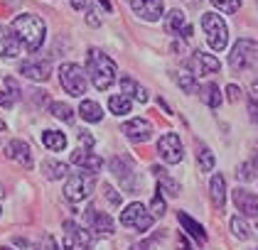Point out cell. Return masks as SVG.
<instances>
[{"label": "cell", "mask_w": 258, "mask_h": 250, "mask_svg": "<svg viewBox=\"0 0 258 250\" xmlns=\"http://www.w3.org/2000/svg\"><path fill=\"white\" fill-rule=\"evenodd\" d=\"M86 74L91 76L94 86L99 91H106L116 81V64L101 49H89V54H86Z\"/></svg>", "instance_id": "cell-2"}, {"label": "cell", "mask_w": 258, "mask_h": 250, "mask_svg": "<svg viewBox=\"0 0 258 250\" xmlns=\"http://www.w3.org/2000/svg\"><path fill=\"white\" fill-rule=\"evenodd\" d=\"M214 5H217L221 13H226V15H234L238 8H241V0H212Z\"/></svg>", "instance_id": "cell-34"}, {"label": "cell", "mask_w": 258, "mask_h": 250, "mask_svg": "<svg viewBox=\"0 0 258 250\" xmlns=\"http://www.w3.org/2000/svg\"><path fill=\"white\" fill-rule=\"evenodd\" d=\"M15 101H20V86L13 76H5V89L0 91V106L3 108H13Z\"/></svg>", "instance_id": "cell-22"}, {"label": "cell", "mask_w": 258, "mask_h": 250, "mask_svg": "<svg viewBox=\"0 0 258 250\" xmlns=\"http://www.w3.org/2000/svg\"><path fill=\"white\" fill-rule=\"evenodd\" d=\"M256 150H258V147H256ZM251 164H253V167H258V152H256V159H253Z\"/></svg>", "instance_id": "cell-47"}, {"label": "cell", "mask_w": 258, "mask_h": 250, "mask_svg": "<svg viewBox=\"0 0 258 250\" xmlns=\"http://www.w3.org/2000/svg\"><path fill=\"white\" fill-rule=\"evenodd\" d=\"M79 142H81V145H86V150H89V147L94 145V137L84 130V133H79Z\"/></svg>", "instance_id": "cell-40"}, {"label": "cell", "mask_w": 258, "mask_h": 250, "mask_svg": "<svg viewBox=\"0 0 258 250\" xmlns=\"http://www.w3.org/2000/svg\"><path fill=\"white\" fill-rule=\"evenodd\" d=\"M177 84L182 86V91H187V94H197V81H195L192 74H182V76L177 78Z\"/></svg>", "instance_id": "cell-35"}, {"label": "cell", "mask_w": 258, "mask_h": 250, "mask_svg": "<svg viewBox=\"0 0 258 250\" xmlns=\"http://www.w3.org/2000/svg\"><path fill=\"white\" fill-rule=\"evenodd\" d=\"M59 81L69 96H84L86 94V74L79 64H61Z\"/></svg>", "instance_id": "cell-5"}, {"label": "cell", "mask_w": 258, "mask_h": 250, "mask_svg": "<svg viewBox=\"0 0 258 250\" xmlns=\"http://www.w3.org/2000/svg\"><path fill=\"white\" fill-rule=\"evenodd\" d=\"M153 248V240H143V243H136L131 250H150Z\"/></svg>", "instance_id": "cell-41"}, {"label": "cell", "mask_w": 258, "mask_h": 250, "mask_svg": "<svg viewBox=\"0 0 258 250\" xmlns=\"http://www.w3.org/2000/svg\"><path fill=\"white\" fill-rule=\"evenodd\" d=\"M197 162H199V167H202V172H212L214 170V154L209 152V147H202L199 145Z\"/></svg>", "instance_id": "cell-32"}, {"label": "cell", "mask_w": 258, "mask_h": 250, "mask_svg": "<svg viewBox=\"0 0 258 250\" xmlns=\"http://www.w3.org/2000/svg\"><path fill=\"white\" fill-rule=\"evenodd\" d=\"M42 172H44L47 179H61V177H67V172H69V164L54 162V159H44L42 162Z\"/></svg>", "instance_id": "cell-27"}, {"label": "cell", "mask_w": 258, "mask_h": 250, "mask_svg": "<svg viewBox=\"0 0 258 250\" xmlns=\"http://www.w3.org/2000/svg\"><path fill=\"white\" fill-rule=\"evenodd\" d=\"M202 27H204L209 47L214 52H224L226 44H229V27L224 25V20L219 18L217 13H204L202 15Z\"/></svg>", "instance_id": "cell-3"}, {"label": "cell", "mask_w": 258, "mask_h": 250, "mask_svg": "<svg viewBox=\"0 0 258 250\" xmlns=\"http://www.w3.org/2000/svg\"><path fill=\"white\" fill-rule=\"evenodd\" d=\"M44 32H47V27H44L42 18H37V15L25 13V15H18V18L13 20V35H15L18 42H22L30 52H37L42 47Z\"/></svg>", "instance_id": "cell-1"}, {"label": "cell", "mask_w": 258, "mask_h": 250, "mask_svg": "<svg viewBox=\"0 0 258 250\" xmlns=\"http://www.w3.org/2000/svg\"><path fill=\"white\" fill-rule=\"evenodd\" d=\"M72 5H74L77 10H84V8H86V0H72Z\"/></svg>", "instance_id": "cell-44"}, {"label": "cell", "mask_w": 258, "mask_h": 250, "mask_svg": "<svg viewBox=\"0 0 258 250\" xmlns=\"http://www.w3.org/2000/svg\"><path fill=\"white\" fill-rule=\"evenodd\" d=\"M101 5H103V8H106V10H111V3H108V0H99Z\"/></svg>", "instance_id": "cell-45"}, {"label": "cell", "mask_w": 258, "mask_h": 250, "mask_svg": "<svg viewBox=\"0 0 258 250\" xmlns=\"http://www.w3.org/2000/svg\"><path fill=\"white\" fill-rule=\"evenodd\" d=\"M177 250H192V248H189V243H187V238H184V235H179V240H177Z\"/></svg>", "instance_id": "cell-43"}, {"label": "cell", "mask_w": 258, "mask_h": 250, "mask_svg": "<svg viewBox=\"0 0 258 250\" xmlns=\"http://www.w3.org/2000/svg\"><path fill=\"white\" fill-rule=\"evenodd\" d=\"M253 91H256V94H258V76L253 78Z\"/></svg>", "instance_id": "cell-46"}, {"label": "cell", "mask_w": 258, "mask_h": 250, "mask_svg": "<svg viewBox=\"0 0 258 250\" xmlns=\"http://www.w3.org/2000/svg\"><path fill=\"white\" fill-rule=\"evenodd\" d=\"M229 226H231V233H234L236 238H241V240H246V238L251 235V233H248V226H246V221H243L241 216H234Z\"/></svg>", "instance_id": "cell-33"}, {"label": "cell", "mask_w": 258, "mask_h": 250, "mask_svg": "<svg viewBox=\"0 0 258 250\" xmlns=\"http://www.w3.org/2000/svg\"><path fill=\"white\" fill-rule=\"evenodd\" d=\"M72 162L79 164V167L91 170V172H99L101 167H103V159H101L99 154H94L91 150H77V152H72Z\"/></svg>", "instance_id": "cell-19"}, {"label": "cell", "mask_w": 258, "mask_h": 250, "mask_svg": "<svg viewBox=\"0 0 258 250\" xmlns=\"http://www.w3.org/2000/svg\"><path fill=\"white\" fill-rule=\"evenodd\" d=\"M153 213H148V209L143 204H131L125 206L120 213V223L128 226V228H136V231H148L153 226Z\"/></svg>", "instance_id": "cell-7"}, {"label": "cell", "mask_w": 258, "mask_h": 250, "mask_svg": "<svg viewBox=\"0 0 258 250\" xmlns=\"http://www.w3.org/2000/svg\"><path fill=\"white\" fill-rule=\"evenodd\" d=\"M229 64L234 71H246L258 64V42L253 39H238L229 54Z\"/></svg>", "instance_id": "cell-4"}, {"label": "cell", "mask_w": 258, "mask_h": 250, "mask_svg": "<svg viewBox=\"0 0 258 250\" xmlns=\"http://www.w3.org/2000/svg\"><path fill=\"white\" fill-rule=\"evenodd\" d=\"M20 74L32 81H47L49 78V64L47 61H25L20 66Z\"/></svg>", "instance_id": "cell-18"}, {"label": "cell", "mask_w": 258, "mask_h": 250, "mask_svg": "<svg viewBox=\"0 0 258 250\" xmlns=\"http://www.w3.org/2000/svg\"><path fill=\"white\" fill-rule=\"evenodd\" d=\"M0 130H5V123H3V120H0Z\"/></svg>", "instance_id": "cell-48"}, {"label": "cell", "mask_w": 258, "mask_h": 250, "mask_svg": "<svg viewBox=\"0 0 258 250\" xmlns=\"http://www.w3.org/2000/svg\"><path fill=\"white\" fill-rule=\"evenodd\" d=\"M111 170H113V174L123 182V189H125V192L136 194V189H138V179H136L133 162H131L128 157H116V159H111Z\"/></svg>", "instance_id": "cell-10"}, {"label": "cell", "mask_w": 258, "mask_h": 250, "mask_svg": "<svg viewBox=\"0 0 258 250\" xmlns=\"http://www.w3.org/2000/svg\"><path fill=\"white\" fill-rule=\"evenodd\" d=\"M209 196H212V206L221 211V209H224V204H226V182H224V177H221V174H214V177H212Z\"/></svg>", "instance_id": "cell-20"}, {"label": "cell", "mask_w": 258, "mask_h": 250, "mask_svg": "<svg viewBox=\"0 0 258 250\" xmlns=\"http://www.w3.org/2000/svg\"><path fill=\"white\" fill-rule=\"evenodd\" d=\"M108 111H111L113 116H125V113H131V98L111 96L108 98Z\"/></svg>", "instance_id": "cell-28"}, {"label": "cell", "mask_w": 258, "mask_h": 250, "mask_svg": "<svg viewBox=\"0 0 258 250\" xmlns=\"http://www.w3.org/2000/svg\"><path fill=\"white\" fill-rule=\"evenodd\" d=\"M177 221L184 226V228H187V231H189V235H195V238H197L199 243H207V231H204V226H202V223H197L192 216H187V213L179 211L177 213Z\"/></svg>", "instance_id": "cell-23"}, {"label": "cell", "mask_w": 258, "mask_h": 250, "mask_svg": "<svg viewBox=\"0 0 258 250\" xmlns=\"http://www.w3.org/2000/svg\"><path fill=\"white\" fill-rule=\"evenodd\" d=\"M253 170H256V167H253V164H251V162H246V164H241V167H238V179H241V182H248V179H253Z\"/></svg>", "instance_id": "cell-36"}, {"label": "cell", "mask_w": 258, "mask_h": 250, "mask_svg": "<svg viewBox=\"0 0 258 250\" xmlns=\"http://www.w3.org/2000/svg\"><path fill=\"white\" fill-rule=\"evenodd\" d=\"M49 113L54 118H59V120H64V123H72V120H74V111H72L67 103H59V101H54V103L49 106Z\"/></svg>", "instance_id": "cell-30"}, {"label": "cell", "mask_w": 258, "mask_h": 250, "mask_svg": "<svg viewBox=\"0 0 258 250\" xmlns=\"http://www.w3.org/2000/svg\"><path fill=\"white\" fill-rule=\"evenodd\" d=\"M79 116L84 118V120H89V123H99L101 118H103V111H101V106L96 101H81Z\"/></svg>", "instance_id": "cell-26"}, {"label": "cell", "mask_w": 258, "mask_h": 250, "mask_svg": "<svg viewBox=\"0 0 258 250\" xmlns=\"http://www.w3.org/2000/svg\"><path fill=\"white\" fill-rule=\"evenodd\" d=\"M103 194H106V199H108L113 206H118V204H120V196L116 194V189H113L111 184H103Z\"/></svg>", "instance_id": "cell-37"}, {"label": "cell", "mask_w": 258, "mask_h": 250, "mask_svg": "<svg viewBox=\"0 0 258 250\" xmlns=\"http://www.w3.org/2000/svg\"><path fill=\"white\" fill-rule=\"evenodd\" d=\"M91 233L84 231L74 221H64V248L67 250H89Z\"/></svg>", "instance_id": "cell-9"}, {"label": "cell", "mask_w": 258, "mask_h": 250, "mask_svg": "<svg viewBox=\"0 0 258 250\" xmlns=\"http://www.w3.org/2000/svg\"><path fill=\"white\" fill-rule=\"evenodd\" d=\"M153 213H155V216H162V213H165V199H162V194H155V196H153Z\"/></svg>", "instance_id": "cell-38"}, {"label": "cell", "mask_w": 258, "mask_h": 250, "mask_svg": "<svg viewBox=\"0 0 258 250\" xmlns=\"http://www.w3.org/2000/svg\"><path fill=\"white\" fill-rule=\"evenodd\" d=\"M202 101H204L209 108H217L219 103H221V94H219L217 84H207V86L202 89Z\"/></svg>", "instance_id": "cell-29"}, {"label": "cell", "mask_w": 258, "mask_h": 250, "mask_svg": "<svg viewBox=\"0 0 258 250\" xmlns=\"http://www.w3.org/2000/svg\"><path fill=\"white\" fill-rule=\"evenodd\" d=\"M256 226H258V221H256Z\"/></svg>", "instance_id": "cell-49"}, {"label": "cell", "mask_w": 258, "mask_h": 250, "mask_svg": "<svg viewBox=\"0 0 258 250\" xmlns=\"http://www.w3.org/2000/svg\"><path fill=\"white\" fill-rule=\"evenodd\" d=\"M234 204H236V209L243 213V216H258L256 194H251V192H246V189L238 187L236 192H234Z\"/></svg>", "instance_id": "cell-15"}, {"label": "cell", "mask_w": 258, "mask_h": 250, "mask_svg": "<svg viewBox=\"0 0 258 250\" xmlns=\"http://www.w3.org/2000/svg\"><path fill=\"white\" fill-rule=\"evenodd\" d=\"M248 111H251V118L258 123V103L256 101H251V103H248Z\"/></svg>", "instance_id": "cell-42"}, {"label": "cell", "mask_w": 258, "mask_h": 250, "mask_svg": "<svg viewBox=\"0 0 258 250\" xmlns=\"http://www.w3.org/2000/svg\"><path fill=\"white\" fill-rule=\"evenodd\" d=\"M167 30H170L172 35H179V37H189V35H192V27L187 25L184 13H179V10H172V13L167 15Z\"/></svg>", "instance_id": "cell-21"}, {"label": "cell", "mask_w": 258, "mask_h": 250, "mask_svg": "<svg viewBox=\"0 0 258 250\" xmlns=\"http://www.w3.org/2000/svg\"><path fill=\"white\" fill-rule=\"evenodd\" d=\"M42 142H44V147L52 150V152H59V150L67 147L64 133H57V130H44V133H42Z\"/></svg>", "instance_id": "cell-25"}, {"label": "cell", "mask_w": 258, "mask_h": 250, "mask_svg": "<svg viewBox=\"0 0 258 250\" xmlns=\"http://www.w3.org/2000/svg\"><path fill=\"white\" fill-rule=\"evenodd\" d=\"M131 8L136 10V15H140L148 22H155L160 20L162 10H165V3L162 0H131Z\"/></svg>", "instance_id": "cell-13"}, {"label": "cell", "mask_w": 258, "mask_h": 250, "mask_svg": "<svg viewBox=\"0 0 258 250\" xmlns=\"http://www.w3.org/2000/svg\"><path fill=\"white\" fill-rule=\"evenodd\" d=\"M120 96H125V98H136V101H140V103H145L148 101V91L143 89V86H138L133 78H120Z\"/></svg>", "instance_id": "cell-24"}, {"label": "cell", "mask_w": 258, "mask_h": 250, "mask_svg": "<svg viewBox=\"0 0 258 250\" xmlns=\"http://www.w3.org/2000/svg\"><path fill=\"white\" fill-rule=\"evenodd\" d=\"M91 192H94V177H91V174H74V177H69L67 184H64V196H67L72 204L84 201Z\"/></svg>", "instance_id": "cell-6"}, {"label": "cell", "mask_w": 258, "mask_h": 250, "mask_svg": "<svg viewBox=\"0 0 258 250\" xmlns=\"http://www.w3.org/2000/svg\"><path fill=\"white\" fill-rule=\"evenodd\" d=\"M123 133H125L128 140H133V142H148L150 135H153V125H150V120L133 118V120H128V123L123 125Z\"/></svg>", "instance_id": "cell-12"}, {"label": "cell", "mask_w": 258, "mask_h": 250, "mask_svg": "<svg viewBox=\"0 0 258 250\" xmlns=\"http://www.w3.org/2000/svg\"><path fill=\"white\" fill-rule=\"evenodd\" d=\"M20 54V42L18 37L13 35V30L10 27H5V25H0V57H18Z\"/></svg>", "instance_id": "cell-16"}, {"label": "cell", "mask_w": 258, "mask_h": 250, "mask_svg": "<svg viewBox=\"0 0 258 250\" xmlns=\"http://www.w3.org/2000/svg\"><path fill=\"white\" fill-rule=\"evenodd\" d=\"M5 157L8 159H15L18 164L22 167H32V152H30V145L27 142H22V140H10L8 145H5Z\"/></svg>", "instance_id": "cell-14"}, {"label": "cell", "mask_w": 258, "mask_h": 250, "mask_svg": "<svg viewBox=\"0 0 258 250\" xmlns=\"http://www.w3.org/2000/svg\"><path fill=\"white\" fill-rule=\"evenodd\" d=\"M86 221H89L91 231L106 233V235H111V233H113V218H111L108 213L96 211V209H89V211H86Z\"/></svg>", "instance_id": "cell-17"}, {"label": "cell", "mask_w": 258, "mask_h": 250, "mask_svg": "<svg viewBox=\"0 0 258 250\" xmlns=\"http://www.w3.org/2000/svg\"><path fill=\"white\" fill-rule=\"evenodd\" d=\"M253 250H258V248H253Z\"/></svg>", "instance_id": "cell-50"}, {"label": "cell", "mask_w": 258, "mask_h": 250, "mask_svg": "<svg viewBox=\"0 0 258 250\" xmlns=\"http://www.w3.org/2000/svg\"><path fill=\"white\" fill-rule=\"evenodd\" d=\"M158 154L167 162V164H177L184 157V150H182V140H179L177 133H165L158 142Z\"/></svg>", "instance_id": "cell-8"}, {"label": "cell", "mask_w": 258, "mask_h": 250, "mask_svg": "<svg viewBox=\"0 0 258 250\" xmlns=\"http://www.w3.org/2000/svg\"><path fill=\"white\" fill-rule=\"evenodd\" d=\"M189 69H192V74L195 76H207V74H217L219 69H221V64H219L217 57H212V54H207V52H197L195 57L189 59Z\"/></svg>", "instance_id": "cell-11"}, {"label": "cell", "mask_w": 258, "mask_h": 250, "mask_svg": "<svg viewBox=\"0 0 258 250\" xmlns=\"http://www.w3.org/2000/svg\"><path fill=\"white\" fill-rule=\"evenodd\" d=\"M226 96H229V101H231V103H236L238 98H241V89H238V86H234V84H231V86H226Z\"/></svg>", "instance_id": "cell-39"}, {"label": "cell", "mask_w": 258, "mask_h": 250, "mask_svg": "<svg viewBox=\"0 0 258 250\" xmlns=\"http://www.w3.org/2000/svg\"><path fill=\"white\" fill-rule=\"evenodd\" d=\"M153 172L158 174V179H160V189L165 187V192L170 194V196H177V194H179V184H177V182H172V179H170L167 174H162V170H160V167H153Z\"/></svg>", "instance_id": "cell-31"}]
</instances>
